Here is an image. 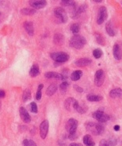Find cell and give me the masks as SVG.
<instances>
[{"label":"cell","instance_id":"obj_32","mask_svg":"<svg viewBox=\"0 0 122 146\" xmlns=\"http://www.w3.org/2000/svg\"><path fill=\"white\" fill-rule=\"evenodd\" d=\"M43 88H44V85L42 84L38 85L37 94H36V99H37V100H40V99H41V95H42V94H41V91H42Z\"/></svg>","mask_w":122,"mask_h":146},{"label":"cell","instance_id":"obj_2","mask_svg":"<svg viewBox=\"0 0 122 146\" xmlns=\"http://www.w3.org/2000/svg\"><path fill=\"white\" fill-rule=\"evenodd\" d=\"M86 129L94 135H102L104 132L103 125L100 123H94V122L86 123Z\"/></svg>","mask_w":122,"mask_h":146},{"label":"cell","instance_id":"obj_16","mask_svg":"<svg viewBox=\"0 0 122 146\" xmlns=\"http://www.w3.org/2000/svg\"><path fill=\"white\" fill-rule=\"evenodd\" d=\"M73 108H74L77 112H78V113H84L87 111V107H86L85 105H80L79 102H78L77 100L75 102Z\"/></svg>","mask_w":122,"mask_h":146},{"label":"cell","instance_id":"obj_25","mask_svg":"<svg viewBox=\"0 0 122 146\" xmlns=\"http://www.w3.org/2000/svg\"><path fill=\"white\" fill-rule=\"evenodd\" d=\"M102 96L98 95H88L86 96V99L89 102H99L102 100Z\"/></svg>","mask_w":122,"mask_h":146},{"label":"cell","instance_id":"obj_23","mask_svg":"<svg viewBox=\"0 0 122 146\" xmlns=\"http://www.w3.org/2000/svg\"><path fill=\"white\" fill-rule=\"evenodd\" d=\"M40 74V68L37 64H33L30 70V76L31 77H36Z\"/></svg>","mask_w":122,"mask_h":146},{"label":"cell","instance_id":"obj_1","mask_svg":"<svg viewBox=\"0 0 122 146\" xmlns=\"http://www.w3.org/2000/svg\"><path fill=\"white\" fill-rule=\"evenodd\" d=\"M69 44L71 47L76 48V49H81L86 44V40L84 36L79 34H76L71 38Z\"/></svg>","mask_w":122,"mask_h":146},{"label":"cell","instance_id":"obj_19","mask_svg":"<svg viewBox=\"0 0 122 146\" xmlns=\"http://www.w3.org/2000/svg\"><path fill=\"white\" fill-rule=\"evenodd\" d=\"M83 143L86 146H94L95 143L93 140L92 137L90 134H86L83 137Z\"/></svg>","mask_w":122,"mask_h":146},{"label":"cell","instance_id":"obj_38","mask_svg":"<svg viewBox=\"0 0 122 146\" xmlns=\"http://www.w3.org/2000/svg\"><path fill=\"white\" fill-rule=\"evenodd\" d=\"M5 96H6V93H5V91L1 89V90H0V99H3Z\"/></svg>","mask_w":122,"mask_h":146},{"label":"cell","instance_id":"obj_6","mask_svg":"<svg viewBox=\"0 0 122 146\" xmlns=\"http://www.w3.org/2000/svg\"><path fill=\"white\" fill-rule=\"evenodd\" d=\"M93 117L95 120L98 121L99 122H106L108 120L110 119V117L108 115L107 113H106L103 110H98L95 112L93 113Z\"/></svg>","mask_w":122,"mask_h":146},{"label":"cell","instance_id":"obj_37","mask_svg":"<svg viewBox=\"0 0 122 146\" xmlns=\"http://www.w3.org/2000/svg\"><path fill=\"white\" fill-rule=\"evenodd\" d=\"M74 88L75 89V91H78V92H82V91H83V89L82 88H80V87L77 86V85H75Z\"/></svg>","mask_w":122,"mask_h":146},{"label":"cell","instance_id":"obj_20","mask_svg":"<svg viewBox=\"0 0 122 146\" xmlns=\"http://www.w3.org/2000/svg\"><path fill=\"white\" fill-rule=\"evenodd\" d=\"M57 89H58V87H57L56 84H52L51 85H49L48 88H47V90H46V95L48 96H52L56 92Z\"/></svg>","mask_w":122,"mask_h":146},{"label":"cell","instance_id":"obj_29","mask_svg":"<svg viewBox=\"0 0 122 146\" xmlns=\"http://www.w3.org/2000/svg\"><path fill=\"white\" fill-rule=\"evenodd\" d=\"M70 29L71 31L74 33L75 35H76V34H78L79 31H80V26H79V24H78V23H73V24L71 26Z\"/></svg>","mask_w":122,"mask_h":146},{"label":"cell","instance_id":"obj_10","mask_svg":"<svg viewBox=\"0 0 122 146\" xmlns=\"http://www.w3.org/2000/svg\"><path fill=\"white\" fill-rule=\"evenodd\" d=\"M30 5L34 10L42 9L47 5V2L45 0H31L30 1Z\"/></svg>","mask_w":122,"mask_h":146},{"label":"cell","instance_id":"obj_9","mask_svg":"<svg viewBox=\"0 0 122 146\" xmlns=\"http://www.w3.org/2000/svg\"><path fill=\"white\" fill-rule=\"evenodd\" d=\"M48 128H49V124L48 120L43 121L40 125V135L42 139L46 138L48 133Z\"/></svg>","mask_w":122,"mask_h":146},{"label":"cell","instance_id":"obj_3","mask_svg":"<svg viewBox=\"0 0 122 146\" xmlns=\"http://www.w3.org/2000/svg\"><path fill=\"white\" fill-rule=\"evenodd\" d=\"M51 58L56 63H62L67 62L69 60V55L63 52H52L50 54Z\"/></svg>","mask_w":122,"mask_h":146},{"label":"cell","instance_id":"obj_15","mask_svg":"<svg viewBox=\"0 0 122 146\" xmlns=\"http://www.w3.org/2000/svg\"><path fill=\"white\" fill-rule=\"evenodd\" d=\"M24 29L30 36H33L34 35V27L33 24L31 22H25L23 23Z\"/></svg>","mask_w":122,"mask_h":146},{"label":"cell","instance_id":"obj_41","mask_svg":"<svg viewBox=\"0 0 122 146\" xmlns=\"http://www.w3.org/2000/svg\"><path fill=\"white\" fill-rule=\"evenodd\" d=\"M94 3H102V0H93Z\"/></svg>","mask_w":122,"mask_h":146},{"label":"cell","instance_id":"obj_42","mask_svg":"<svg viewBox=\"0 0 122 146\" xmlns=\"http://www.w3.org/2000/svg\"><path fill=\"white\" fill-rule=\"evenodd\" d=\"M0 108H1V102H0Z\"/></svg>","mask_w":122,"mask_h":146},{"label":"cell","instance_id":"obj_21","mask_svg":"<svg viewBox=\"0 0 122 146\" xmlns=\"http://www.w3.org/2000/svg\"><path fill=\"white\" fill-rule=\"evenodd\" d=\"M82 76V72L80 70H75L71 75V80L72 81H78L80 80V78Z\"/></svg>","mask_w":122,"mask_h":146},{"label":"cell","instance_id":"obj_14","mask_svg":"<svg viewBox=\"0 0 122 146\" xmlns=\"http://www.w3.org/2000/svg\"><path fill=\"white\" fill-rule=\"evenodd\" d=\"M109 96L112 99H120L122 97V89L117 88L111 90L109 92Z\"/></svg>","mask_w":122,"mask_h":146},{"label":"cell","instance_id":"obj_12","mask_svg":"<svg viewBox=\"0 0 122 146\" xmlns=\"http://www.w3.org/2000/svg\"><path fill=\"white\" fill-rule=\"evenodd\" d=\"M91 63H92V60L90 59L84 57V58H80L78 60H76L75 61V64L76 66H78V67H86V66L90 65Z\"/></svg>","mask_w":122,"mask_h":146},{"label":"cell","instance_id":"obj_40","mask_svg":"<svg viewBox=\"0 0 122 146\" xmlns=\"http://www.w3.org/2000/svg\"><path fill=\"white\" fill-rule=\"evenodd\" d=\"M113 128H114L115 131H118V130H120V126H119V125H115Z\"/></svg>","mask_w":122,"mask_h":146},{"label":"cell","instance_id":"obj_18","mask_svg":"<svg viewBox=\"0 0 122 146\" xmlns=\"http://www.w3.org/2000/svg\"><path fill=\"white\" fill-rule=\"evenodd\" d=\"M76 100L74 99V98H68V99H67L65 101H64V107H65V109L67 110H68V111H70L71 109V107L73 108V106H74V103Z\"/></svg>","mask_w":122,"mask_h":146},{"label":"cell","instance_id":"obj_31","mask_svg":"<svg viewBox=\"0 0 122 146\" xmlns=\"http://www.w3.org/2000/svg\"><path fill=\"white\" fill-rule=\"evenodd\" d=\"M95 37H96L97 43H98L101 45H105L106 44V40L103 36H102L100 33H95Z\"/></svg>","mask_w":122,"mask_h":146},{"label":"cell","instance_id":"obj_11","mask_svg":"<svg viewBox=\"0 0 122 146\" xmlns=\"http://www.w3.org/2000/svg\"><path fill=\"white\" fill-rule=\"evenodd\" d=\"M19 114H20V117L22 118V120L25 122V123H30L31 121V117L28 113L27 110L25 107H20L19 109Z\"/></svg>","mask_w":122,"mask_h":146},{"label":"cell","instance_id":"obj_22","mask_svg":"<svg viewBox=\"0 0 122 146\" xmlns=\"http://www.w3.org/2000/svg\"><path fill=\"white\" fill-rule=\"evenodd\" d=\"M106 30L107 33L110 36H115V34H116V33H115V30L113 29V25H112V22H111V21H109V22L106 23Z\"/></svg>","mask_w":122,"mask_h":146},{"label":"cell","instance_id":"obj_7","mask_svg":"<svg viewBox=\"0 0 122 146\" xmlns=\"http://www.w3.org/2000/svg\"><path fill=\"white\" fill-rule=\"evenodd\" d=\"M108 18L107 9L106 7H101L98 12V17H97V23L98 25L102 24Z\"/></svg>","mask_w":122,"mask_h":146},{"label":"cell","instance_id":"obj_35","mask_svg":"<svg viewBox=\"0 0 122 146\" xmlns=\"http://www.w3.org/2000/svg\"><path fill=\"white\" fill-rule=\"evenodd\" d=\"M29 108H30V110L32 112V113H37V111H38V109H37V104L35 103V102H31L30 104V106H29Z\"/></svg>","mask_w":122,"mask_h":146},{"label":"cell","instance_id":"obj_26","mask_svg":"<svg viewBox=\"0 0 122 146\" xmlns=\"http://www.w3.org/2000/svg\"><path fill=\"white\" fill-rule=\"evenodd\" d=\"M68 87H69V84L67 82V81H63L62 84H59V91L62 95H65L67 91V89H68Z\"/></svg>","mask_w":122,"mask_h":146},{"label":"cell","instance_id":"obj_4","mask_svg":"<svg viewBox=\"0 0 122 146\" xmlns=\"http://www.w3.org/2000/svg\"><path fill=\"white\" fill-rule=\"evenodd\" d=\"M54 15H55V18H57L59 20V22H61V23H65L68 20L67 14L65 10L62 7L55 8L54 10Z\"/></svg>","mask_w":122,"mask_h":146},{"label":"cell","instance_id":"obj_43","mask_svg":"<svg viewBox=\"0 0 122 146\" xmlns=\"http://www.w3.org/2000/svg\"><path fill=\"white\" fill-rule=\"evenodd\" d=\"M0 16H1V13H0Z\"/></svg>","mask_w":122,"mask_h":146},{"label":"cell","instance_id":"obj_13","mask_svg":"<svg viewBox=\"0 0 122 146\" xmlns=\"http://www.w3.org/2000/svg\"><path fill=\"white\" fill-rule=\"evenodd\" d=\"M113 54L116 60H120L122 58V52L118 44H115L113 48Z\"/></svg>","mask_w":122,"mask_h":146},{"label":"cell","instance_id":"obj_28","mask_svg":"<svg viewBox=\"0 0 122 146\" xmlns=\"http://www.w3.org/2000/svg\"><path fill=\"white\" fill-rule=\"evenodd\" d=\"M60 4L63 7H68L71 8H73L77 5V3L75 1H71V0H63V1H61Z\"/></svg>","mask_w":122,"mask_h":146},{"label":"cell","instance_id":"obj_36","mask_svg":"<svg viewBox=\"0 0 122 146\" xmlns=\"http://www.w3.org/2000/svg\"><path fill=\"white\" fill-rule=\"evenodd\" d=\"M99 146H109V144L106 140H102L99 143Z\"/></svg>","mask_w":122,"mask_h":146},{"label":"cell","instance_id":"obj_34","mask_svg":"<svg viewBox=\"0 0 122 146\" xmlns=\"http://www.w3.org/2000/svg\"><path fill=\"white\" fill-rule=\"evenodd\" d=\"M93 56L96 59L101 58L102 56V49L101 48H95L93 51Z\"/></svg>","mask_w":122,"mask_h":146},{"label":"cell","instance_id":"obj_8","mask_svg":"<svg viewBox=\"0 0 122 146\" xmlns=\"http://www.w3.org/2000/svg\"><path fill=\"white\" fill-rule=\"evenodd\" d=\"M104 81H105V73L103 70H98L94 75V84L97 87H101L103 84Z\"/></svg>","mask_w":122,"mask_h":146},{"label":"cell","instance_id":"obj_30","mask_svg":"<svg viewBox=\"0 0 122 146\" xmlns=\"http://www.w3.org/2000/svg\"><path fill=\"white\" fill-rule=\"evenodd\" d=\"M30 99H31V91H30V89H26L23 92V95H22L23 102H27Z\"/></svg>","mask_w":122,"mask_h":146},{"label":"cell","instance_id":"obj_39","mask_svg":"<svg viewBox=\"0 0 122 146\" xmlns=\"http://www.w3.org/2000/svg\"><path fill=\"white\" fill-rule=\"evenodd\" d=\"M69 146H82V145L79 143H71Z\"/></svg>","mask_w":122,"mask_h":146},{"label":"cell","instance_id":"obj_33","mask_svg":"<svg viewBox=\"0 0 122 146\" xmlns=\"http://www.w3.org/2000/svg\"><path fill=\"white\" fill-rule=\"evenodd\" d=\"M22 144H23V146H37L36 142L30 139H25Z\"/></svg>","mask_w":122,"mask_h":146},{"label":"cell","instance_id":"obj_5","mask_svg":"<svg viewBox=\"0 0 122 146\" xmlns=\"http://www.w3.org/2000/svg\"><path fill=\"white\" fill-rule=\"evenodd\" d=\"M78 121L75 120V118H70L67 121L66 124V130L68 133V135L70 134H75L76 133L78 128Z\"/></svg>","mask_w":122,"mask_h":146},{"label":"cell","instance_id":"obj_24","mask_svg":"<svg viewBox=\"0 0 122 146\" xmlns=\"http://www.w3.org/2000/svg\"><path fill=\"white\" fill-rule=\"evenodd\" d=\"M63 34H61L60 33H55V35H54V38H53V42L55 43V44H63Z\"/></svg>","mask_w":122,"mask_h":146},{"label":"cell","instance_id":"obj_27","mask_svg":"<svg viewBox=\"0 0 122 146\" xmlns=\"http://www.w3.org/2000/svg\"><path fill=\"white\" fill-rule=\"evenodd\" d=\"M20 12L23 15H33L36 14V10L33 8H23Z\"/></svg>","mask_w":122,"mask_h":146},{"label":"cell","instance_id":"obj_17","mask_svg":"<svg viewBox=\"0 0 122 146\" xmlns=\"http://www.w3.org/2000/svg\"><path fill=\"white\" fill-rule=\"evenodd\" d=\"M44 76H45V78H48V79H57V80H63V78L61 74L54 72H46L44 74Z\"/></svg>","mask_w":122,"mask_h":146}]
</instances>
